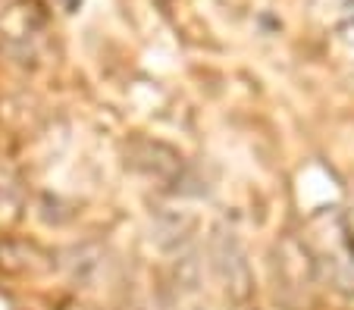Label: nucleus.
<instances>
[{
	"label": "nucleus",
	"instance_id": "nucleus-1",
	"mask_svg": "<svg viewBox=\"0 0 354 310\" xmlns=\"http://www.w3.org/2000/svg\"><path fill=\"white\" fill-rule=\"evenodd\" d=\"M301 248L310 270L339 295H354V220L342 210H317L304 226Z\"/></svg>",
	"mask_w": 354,
	"mask_h": 310
},
{
	"label": "nucleus",
	"instance_id": "nucleus-2",
	"mask_svg": "<svg viewBox=\"0 0 354 310\" xmlns=\"http://www.w3.org/2000/svg\"><path fill=\"white\" fill-rule=\"evenodd\" d=\"M348 41H351V48H354V32H351V38H348Z\"/></svg>",
	"mask_w": 354,
	"mask_h": 310
}]
</instances>
